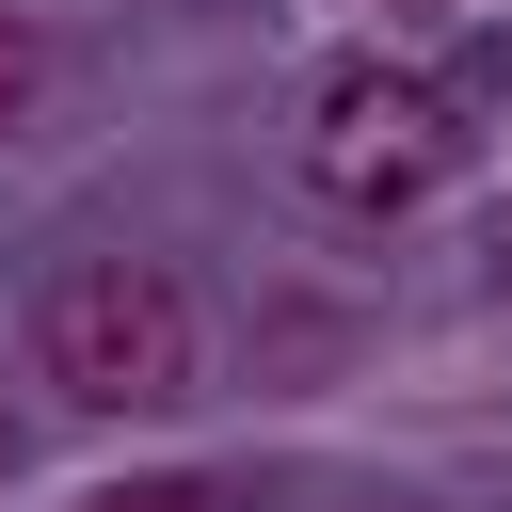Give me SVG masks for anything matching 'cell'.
I'll return each mask as SVG.
<instances>
[{"label": "cell", "instance_id": "1", "mask_svg": "<svg viewBox=\"0 0 512 512\" xmlns=\"http://www.w3.org/2000/svg\"><path fill=\"white\" fill-rule=\"evenodd\" d=\"M32 368H48V400H80V416H176V400L208 384V320H192V288H176L160 256H80V272H48V304H32Z\"/></svg>", "mask_w": 512, "mask_h": 512}, {"label": "cell", "instance_id": "2", "mask_svg": "<svg viewBox=\"0 0 512 512\" xmlns=\"http://www.w3.org/2000/svg\"><path fill=\"white\" fill-rule=\"evenodd\" d=\"M464 176V112L416 80V64H336L320 96H304V192L320 208H352V224H400V208H432Z\"/></svg>", "mask_w": 512, "mask_h": 512}, {"label": "cell", "instance_id": "7", "mask_svg": "<svg viewBox=\"0 0 512 512\" xmlns=\"http://www.w3.org/2000/svg\"><path fill=\"white\" fill-rule=\"evenodd\" d=\"M496 256H512V240H496Z\"/></svg>", "mask_w": 512, "mask_h": 512}, {"label": "cell", "instance_id": "6", "mask_svg": "<svg viewBox=\"0 0 512 512\" xmlns=\"http://www.w3.org/2000/svg\"><path fill=\"white\" fill-rule=\"evenodd\" d=\"M0 464H16V416H0Z\"/></svg>", "mask_w": 512, "mask_h": 512}, {"label": "cell", "instance_id": "3", "mask_svg": "<svg viewBox=\"0 0 512 512\" xmlns=\"http://www.w3.org/2000/svg\"><path fill=\"white\" fill-rule=\"evenodd\" d=\"M32 96H48V32L32 0H0V128H32Z\"/></svg>", "mask_w": 512, "mask_h": 512}, {"label": "cell", "instance_id": "5", "mask_svg": "<svg viewBox=\"0 0 512 512\" xmlns=\"http://www.w3.org/2000/svg\"><path fill=\"white\" fill-rule=\"evenodd\" d=\"M352 512H416V496H352Z\"/></svg>", "mask_w": 512, "mask_h": 512}, {"label": "cell", "instance_id": "4", "mask_svg": "<svg viewBox=\"0 0 512 512\" xmlns=\"http://www.w3.org/2000/svg\"><path fill=\"white\" fill-rule=\"evenodd\" d=\"M80 512H224V480H112V496H80Z\"/></svg>", "mask_w": 512, "mask_h": 512}]
</instances>
